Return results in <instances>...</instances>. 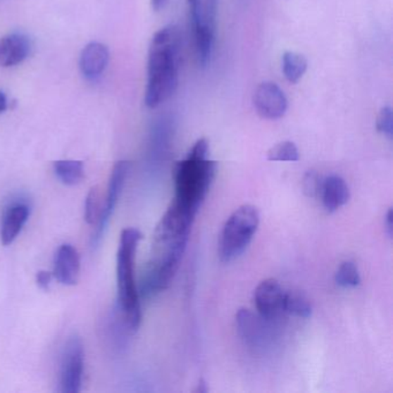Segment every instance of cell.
<instances>
[{"label":"cell","instance_id":"2e32d148","mask_svg":"<svg viewBox=\"0 0 393 393\" xmlns=\"http://www.w3.org/2000/svg\"><path fill=\"white\" fill-rule=\"evenodd\" d=\"M320 197H322L324 208L327 209V211L335 213L349 202V186L339 175H331V177L324 179L323 186L320 190Z\"/></svg>","mask_w":393,"mask_h":393},{"label":"cell","instance_id":"d6986e66","mask_svg":"<svg viewBox=\"0 0 393 393\" xmlns=\"http://www.w3.org/2000/svg\"><path fill=\"white\" fill-rule=\"evenodd\" d=\"M284 311L287 314L307 318L311 315V304L304 295L294 292H286Z\"/></svg>","mask_w":393,"mask_h":393},{"label":"cell","instance_id":"9c48e42d","mask_svg":"<svg viewBox=\"0 0 393 393\" xmlns=\"http://www.w3.org/2000/svg\"><path fill=\"white\" fill-rule=\"evenodd\" d=\"M254 108L257 114L268 120H278L285 116L289 101L280 87L266 81L257 86L253 96Z\"/></svg>","mask_w":393,"mask_h":393},{"label":"cell","instance_id":"f1b7e54d","mask_svg":"<svg viewBox=\"0 0 393 393\" xmlns=\"http://www.w3.org/2000/svg\"><path fill=\"white\" fill-rule=\"evenodd\" d=\"M165 3H166V0H151L152 8L155 11L162 10L165 6Z\"/></svg>","mask_w":393,"mask_h":393},{"label":"cell","instance_id":"7402d4cb","mask_svg":"<svg viewBox=\"0 0 393 393\" xmlns=\"http://www.w3.org/2000/svg\"><path fill=\"white\" fill-rule=\"evenodd\" d=\"M101 192L97 186L92 187L87 195L85 204V219L88 224H94L99 220L101 213Z\"/></svg>","mask_w":393,"mask_h":393},{"label":"cell","instance_id":"603a6c76","mask_svg":"<svg viewBox=\"0 0 393 393\" xmlns=\"http://www.w3.org/2000/svg\"><path fill=\"white\" fill-rule=\"evenodd\" d=\"M323 177H320L316 172H308L304 175V181H302V188L307 196L318 197L320 196V190L323 186Z\"/></svg>","mask_w":393,"mask_h":393},{"label":"cell","instance_id":"484cf974","mask_svg":"<svg viewBox=\"0 0 393 393\" xmlns=\"http://www.w3.org/2000/svg\"><path fill=\"white\" fill-rule=\"evenodd\" d=\"M385 226H387V233L390 238H392L393 233V213L392 209L387 210V216H385Z\"/></svg>","mask_w":393,"mask_h":393},{"label":"cell","instance_id":"ffe728a7","mask_svg":"<svg viewBox=\"0 0 393 393\" xmlns=\"http://www.w3.org/2000/svg\"><path fill=\"white\" fill-rule=\"evenodd\" d=\"M299 157L298 146L292 141H282L273 146L266 154V158L270 162H297Z\"/></svg>","mask_w":393,"mask_h":393},{"label":"cell","instance_id":"7c38bea8","mask_svg":"<svg viewBox=\"0 0 393 393\" xmlns=\"http://www.w3.org/2000/svg\"><path fill=\"white\" fill-rule=\"evenodd\" d=\"M54 275L63 285H75L80 276L79 253L72 244H63L54 258Z\"/></svg>","mask_w":393,"mask_h":393},{"label":"cell","instance_id":"e0dca14e","mask_svg":"<svg viewBox=\"0 0 393 393\" xmlns=\"http://www.w3.org/2000/svg\"><path fill=\"white\" fill-rule=\"evenodd\" d=\"M308 61L304 56L287 51L282 54V70L285 79L289 83H298L302 76L307 72Z\"/></svg>","mask_w":393,"mask_h":393},{"label":"cell","instance_id":"277c9868","mask_svg":"<svg viewBox=\"0 0 393 393\" xmlns=\"http://www.w3.org/2000/svg\"><path fill=\"white\" fill-rule=\"evenodd\" d=\"M142 239V233L137 228H125L120 235L118 251L117 278L119 304L123 311L125 323L132 331H137L141 324V304L137 289L134 266L137 244Z\"/></svg>","mask_w":393,"mask_h":393},{"label":"cell","instance_id":"83f0119b","mask_svg":"<svg viewBox=\"0 0 393 393\" xmlns=\"http://www.w3.org/2000/svg\"><path fill=\"white\" fill-rule=\"evenodd\" d=\"M194 392L196 393H206L208 392V385H206V380H200L199 384H197V387L194 390Z\"/></svg>","mask_w":393,"mask_h":393},{"label":"cell","instance_id":"8992f818","mask_svg":"<svg viewBox=\"0 0 393 393\" xmlns=\"http://www.w3.org/2000/svg\"><path fill=\"white\" fill-rule=\"evenodd\" d=\"M218 4L219 0H189L197 59L203 68L209 65L213 57Z\"/></svg>","mask_w":393,"mask_h":393},{"label":"cell","instance_id":"4fadbf2b","mask_svg":"<svg viewBox=\"0 0 393 393\" xmlns=\"http://www.w3.org/2000/svg\"><path fill=\"white\" fill-rule=\"evenodd\" d=\"M30 215L28 204L23 202L13 203L4 213L1 228H0V240L4 246L13 244L19 235Z\"/></svg>","mask_w":393,"mask_h":393},{"label":"cell","instance_id":"3957f363","mask_svg":"<svg viewBox=\"0 0 393 393\" xmlns=\"http://www.w3.org/2000/svg\"><path fill=\"white\" fill-rule=\"evenodd\" d=\"M208 154L209 143L200 139L175 168L173 203L194 216L200 209L216 175V163L208 158Z\"/></svg>","mask_w":393,"mask_h":393},{"label":"cell","instance_id":"4316f807","mask_svg":"<svg viewBox=\"0 0 393 393\" xmlns=\"http://www.w3.org/2000/svg\"><path fill=\"white\" fill-rule=\"evenodd\" d=\"M7 110V97L5 95V92L0 90V113H4V112Z\"/></svg>","mask_w":393,"mask_h":393},{"label":"cell","instance_id":"9a60e30c","mask_svg":"<svg viewBox=\"0 0 393 393\" xmlns=\"http://www.w3.org/2000/svg\"><path fill=\"white\" fill-rule=\"evenodd\" d=\"M30 52L28 38L21 34H11L0 38V67H12L23 63Z\"/></svg>","mask_w":393,"mask_h":393},{"label":"cell","instance_id":"7a4b0ae2","mask_svg":"<svg viewBox=\"0 0 393 393\" xmlns=\"http://www.w3.org/2000/svg\"><path fill=\"white\" fill-rule=\"evenodd\" d=\"M181 35L177 25H166L152 37L148 54L144 103L149 108L171 99L179 85Z\"/></svg>","mask_w":393,"mask_h":393},{"label":"cell","instance_id":"8fae6325","mask_svg":"<svg viewBox=\"0 0 393 393\" xmlns=\"http://www.w3.org/2000/svg\"><path fill=\"white\" fill-rule=\"evenodd\" d=\"M264 317H257L248 309H240L237 315L239 333L242 339L254 349H263L268 342V328Z\"/></svg>","mask_w":393,"mask_h":393},{"label":"cell","instance_id":"6da1fadb","mask_svg":"<svg viewBox=\"0 0 393 393\" xmlns=\"http://www.w3.org/2000/svg\"><path fill=\"white\" fill-rule=\"evenodd\" d=\"M195 216L172 202L156 227L150 262L141 284L144 297L166 289L177 273L187 247Z\"/></svg>","mask_w":393,"mask_h":393},{"label":"cell","instance_id":"ac0fdd59","mask_svg":"<svg viewBox=\"0 0 393 393\" xmlns=\"http://www.w3.org/2000/svg\"><path fill=\"white\" fill-rule=\"evenodd\" d=\"M54 172L58 179L67 185L74 186L82 180L85 175L83 163L80 161H59L54 163Z\"/></svg>","mask_w":393,"mask_h":393},{"label":"cell","instance_id":"d4e9b609","mask_svg":"<svg viewBox=\"0 0 393 393\" xmlns=\"http://www.w3.org/2000/svg\"><path fill=\"white\" fill-rule=\"evenodd\" d=\"M51 282H52V273L45 271V270L38 271L37 275H36V282L42 289L48 291L50 289Z\"/></svg>","mask_w":393,"mask_h":393},{"label":"cell","instance_id":"30bf717a","mask_svg":"<svg viewBox=\"0 0 393 393\" xmlns=\"http://www.w3.org/2000/svg\"><path fill=\"white\" fill-rule=\"evenodd\" d=\"M286 292L276 279H266L254 292L257 311L266 320H273L284 314Z\"/></svg>","mask_w":393,"mask_h":393},{"label":"cell","instance_id":"52a82bcc","mask_svg":"<svg viewBox=\"0 0 393 393\" xmlns=\"http://www.w3.org/2000/svg\"><path fill=\"white\" fill-rule=\"evenodd\" d=\"M85 351L79 337H72L63 349L61 360V391L79 393L82 385Z\"/></svg>","mask_w":393,"mask_h":393},{"label":"cell","instance_id":"cb8c5ba5","mask_svg":"<svg viewBox=\"0 0 393 393\" xmlns=\"http://www.w3.org/2000/svg\"><path fill=\"white\" fill-rule=\"evenodd\" d=\"M376 126L380 133L383 134L389 139H392L393 126H392V108L391 106H384L378 113Z\"/></svg>","mask_w":393,"mask_h":393},{"label":"cell","instance_id":"44dd1931","mask_svg":"<svg viewBox=\"0 0 393 393\" xmlns=\"http://www.w3.org/2000/svg\"><path fill=\"white\" fill-rule=\"evenodd\" d=\"M335 279H336L337 284L342 287H354L361 282L358 266L349 261L344 262L339 266V269L337 270Z\"/></svg>","mask_w":393,"mask_h":393},{"label":"cell","instance_id":"ba28073f","mask_svg":"<svg viewBox=\"0 0 393 393\" xmlns=\"http://www.w3.org/2000/svg\"><path fill=\"white\" fill-rule=\"evenodd\" d=\"M130 163L127 161H120V162L114 165L111 177H110V182H108L106 202H105V206L101 208V216L97 220V227H96L95 233L92 235V247H96L99 244L101 237L104 235L105 228L108 225L114 208L117 206L118 200L120 197L121 192H123L125 182H126V177L128 175V172H130Z\"/></svg>","mask_w":393,"mask_h":393},{"label":"cell","instance_id":"5bb4252c","mask_svg":"<svg viewBox=\"0 0 393 393\" xmlns=\"http://www.w3.org/2000/svg\"><path fill=\"white\" fill-rule=\"evenodd\" d=\"M110 54L108 49L99 42L86 45L80 57V70L88 79H95L104 72L108 66Z\"/></svg>","mask_w":393,"mask_h":393},{"label":"cell","instance_id":"5b68a950","mask_svg":"<svg viewBox=\"0 0 393 393\" xmlns=\"http://www.w3.org/2000/svg\"><path fill=\"white\" fill-rule=\"evenodd\" d=\"M260 224L256 206L244 204L235 210L226 220L219 240V257L228 263L238 258L247 249Z\"/></svg>","mask_w":393,"mask_h":393}]
</instances>
